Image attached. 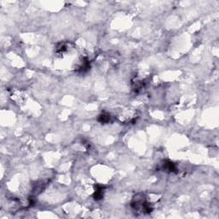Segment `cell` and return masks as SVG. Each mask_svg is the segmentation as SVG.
Listing matches in <instances>:
<instances>
[{
	"label": "cell",
	"mask_w": 219,
	"mask_h": 219,
	"mask_svg": "<svg viewBox=\"0 0 219 219\" xmlns=\"http://www.w3.org/2000/svg\"><path fill=\"white\" fill-rule=\"evenodd\" d=\"M93 196H94V199H97V200L101 199L103 198V196H104V188H103L102 187H98L96 189V191H95Z\"/></svg>",
	"instance_id": "cell-2"
},
{
	"label": "cell",
	"mask_w": 219,
	"mask_h": 219,
	"mask_svg": "<svg viewBox=\"0 0 219 219\" xmlns=\"http://www.w3.org/2000/svg\"><path fill=\"white\" fill-rule=\"evenodd\" d=\"M111 121V116L108 114H102L98 117V122L101 123H107Z\"/></svg>",
	"instance_id": "cell-3"
},
{
	"label": "cell",
	"mask_w": 219,
	"mask_h": 219,
	"mask_svg": "<svg viewBox=\"0 0 219 219\" xmlns=\"http://www.w3.org/2000/svg\"><path fill=\"white\" fill-rule=\"evenodd\" d=\"M161 169L163 170H164L165 172H174L176 168H175V165L170 162V161H165L163 163V164H161Z\"/></svg>",
	"instance_id": "cell-1"
}]
</instances>
